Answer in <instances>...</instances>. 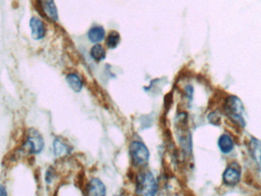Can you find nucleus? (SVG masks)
<instances>
[{
    "instance_id": "a211bd4d",
    "label": "nucleus",
    "mask_w": 261,
    "mask_h": 196,
    "mask_svg": "<svg viewBox=\"0 0 261 196\" xmlns=\"http://www.w3.org/2000/svg\"><path fill=\"white\" fill-rule=\"evenodd\" d=\"M0 196H7V191L5 186L0 183Z\"/></svg>"
},
{
    "instance_id": "423d86ee",
    "label": "nucleus",
    "mask_w": 261,
    "mask_h": 196,
    "mask_svg": "<svg viewBox=\"0 0 261 196\" xmlns=\"http://www.w3.org/2000/svg\"><path fill=\"white\" fill-rule=\"evenodd\" d=\"M29 26L31 28V37L34 40H42L45 37L46 35V28L45 24L39 18H31L29 21Z\"/></svg>"
},
{
    "instance_id": "39448f33",
    "label": "nucleus",
    "mask_w": 261,
    "mask_h": 196,
    "mask_svg": "<svg viewBox=\"0 0 261 196\" xmlns=\"http://www.w3.org/2000/svg\"><path fill=\"white\" fill-rule=\"evenodd\" d=\"M87 196H106V187L101 179L92 178L87 185Z\"/></svg>"
},
{
    "instance_id": "6e6552de",
    "label": "nucleus",
    "mask_w": 261,
    "mask_h": 196,
    "mask_svg": "<svg viewBox=\"0 0 261 196\" xmlns=\"http://www.w3.org/2000/svg\"><path fill=\"white\" fill-rule=\"evenodd\" d=\"M241 179V173L237 168L229 167L223 173V182L229 186H235L239 182Z\"/></svg>"
},
{
    "instance_id": "1a4fd4ad",
    "label": "nucleus",
    "mask_w": 261,
    "mask_h": 196,
    "mask_svg": "<svg viewBox=\"0 0 261 196\" xmlns=\"http://www.w3.org/2000/svg\"><path fill=\"white\" fill-rule=\"evenodd\" d=\"M45 16L51 20L57 22L58 20V13L54 0H42Z\"/></svg>"
},
{
    "instance_id": "0eeeda50",
    "label": "nucleus",
    "mask_w": 261,
    "mask_h": 196,
    "mask_svg": "<svg viewBox=\"0 0 261 196\" xmlns=\"http://www.w3.org/2000/svg\"><path fill=\"white\" fill-rule=\"evenodd\" d=\"M53 150L56 157L62 158L67 156L71 153L72 148L70 145L60 137H57L53 143Z\"/></svg>"
},
{
    "instance_id": "7ed1b4c3",
    "label": "nucleus",
    "mask_w": 261,
    "mask_h": 196,
    "mask_svg": "<svg viewBox=\"0 0 261 196\" xmlns=\"http://www.w3.org/2000/svg\"><path fill=\"white\" fill-rule=\"evenodd\" d=\"M129 153L134 165L138 167H147L150 159V151L147 146L139 140L130 143Z\"/></svg>"
},
{
    "instance_id": "f03ea898",
    "label": "nucleus",
    "mask_w": 261,
    "mask_h": 196,
    "mask_svg": "<svg viewBox=\"0 0 261 196\" xmlns=\"http://www.w3.org/2000/svg\"><path fill=\"white\" fill-rule=\"evenodd\" d=\"M244 111V105L238 96L233 95L228 96L225 102V111L232 122L241 127H244L246 125L245 120L242 117Z\"/></svg>"
},
{
    "instance_id": "20e7f679",
    "label": "nucleus",
    "mask_w": 261,
    "mask_h": 196,
    "mask_svg": "<svg viewBox=\"0 0 261 196\" xmlns=\"http://www.w3.org/2000/svg\"><path fill=\"white\" fill-rule=\"evenodd\" d=\"M45 147V140L37 129H29L24 142L23 150L29 154H39Z\"/></svg>"
},
{
    "instance_id": "9d476101",
    "label": "nucleus",
    "mask_w": 261,
    "mask_h": 196,
    "mask_svg": "<svg viewBox=\"0 0 261 196\" xmlns=\"http://www.w3.org/2000/svg\"><path fill=\"white\" fill-rule=\"evenodd\" d=\"M87 36L90 42L93 43H99L105 39V29L100 25H96L90 28L87 33Z\"/></svg>"
},
{
    "instance_id": "dca6fc26",
    "label": "nucleus",
    "mask_w": 261,
    "mask_h": 196,
    "mask_svg": "<svg viewBox=\"0 0 261 196\" xmlns=\"http://www.w3.org/2000/svg\"><path fill=\"white\" fill-rule=\"evenodd\" d=\"M54 179V170H53V168L50 167L49 169H48V170L46 171V173H45V181H46L47 183L51 184V182H53Z\"/></svg>"
},
{
    "instance_id": "9b49d317",
    "label": "nucleus",
    "mask_w": 261,
    "mask_h": 196,
    "mask_svg": "<svg viewBox=\"0 0 261 196\" xmlns=\"http://www.w3.org/2000/svg\"><path fill=\"white\" fill-rule=\"evenodd\" d=\"M218 146L221 153H224V154H228L233 150V140L227 134H222L218 139Z\"/></svg>"
},
{
    "instance_id": "4468645a",
    "label": "nucleus",
    "mask_w": 261,
    "mask_h": 196,
    "mask_svg": "<svg viewBox=\"0 0 261 196\" xmlns=\"http://www.w3.org/2000/svg\"><path fill=\"white\" fill-rule=\"evenodd\" d=\"M120 40L121 38L119 33L116 31H111L107 36L105 42H106L107 47L109 49H115V48H117L118 45L120 43Z\"/></svg>"
},
{
    "instance_id": "f3484780",
    "label": "nucleus",
    "mask_w": 261,
    "mask_h": 196,
    "mask_svg": "<svg viewBox=\"0 0 261 196\" xmlns=\"http://www.w3.org/2000/svg\"><path fill=\"white\" fill-rule=\"evenodd\" d=\"M185 94H187V97H188L190 102L193 100V87L191 85L187 86L185 88Z\"/></svg>"
},
{
    "instance_id": "6ab92c4d",
    "label": "nucleus",
    "mask_w": 261,
    "mask_h": 196,
    "mask_svg": "<svg viewBox=\"0 0 261 196\" xmlns=\"http://www.w3.org/2000/svg\"><path fill=\"white\" fill-rule=\"evenodd\" d=\"M260 164H261V154H260Z\"/></svg>"
},
{
    "instance_id": "aec40b11",
    "label": "nucleus",
    "mask_w": 261,
    "mask_h": 196,
    "mask_svg": "<svg viewBox=\"0 0 261 196\" xmlns=\"http://www.w3.org/2000/svg\"><path fill=\"white\" fill-rule=\"evenodd\" d=\"M114 196H121V195H114Z\"/></svg>"
},
{
    "instance_id": "ddd939ff",
    "label": "nucleus",
    "mask_w": 261,
    "mask_h": 196,
    "mask_svg": "<svg viewBox=\"0 0 261 196\" xmlns=\"http://www.w3.org/2000/svg\"><path fill=\"white\" fill-rule=\"evenodd\" d=\"M90 55H91L92 58L96 62H100V61H103L106 56V53H105V49L102 45L99 44H96V45H93L92 47L91 51H90Z\"/></svg>"
},
{
    "instance_id": "f8f14e48",
    "label": "nucleus",
    "mask_w": 261,
    "mask_h": 196,
    "mask_svg": "<svg viewBox=\"0 0 261 196\" xmlns=\"http://www.w3.org/2000/svg\"><path fill=\"white\" fill-rule=\"evenodd\" d=\"M66 81L70 88L77 93H80L84 87V84L80 77L74 73L68 74L66 77Z\"/></svg>"
},
{
    "instance_id": "2eb2a0df",
    "label": "nucleus",
    "mask_w": 261,
    "mask_h": 196,
    "mask_svg": "<svg viewBox=\"0 0 261 196\" xmlns=\"http://www.w3.org/2000/svg\"><path fill=\"white\" fill-rule=\"evenodd\" d=\"M221 115L218 114L217 111L215 112L210 113L208 116V120L211 124L215 125V126H218L221 123Z\"/></svg>"
},
{
    "instance_id": "f257e3e1",
    "label": "nucleus",
    "mask_w": 261,
    "mask_h": 196,
    "mask_svg": "<svg viewBox=\"0 0 261 196\" xmlns=\"http://www.w3.org/2000/svg\"><path fill=\"white\" fill-rule=\"evenodd\" d=\"M158 191V181L152 172H142L137 176L135 183L136 196H156Z\"/></svg>"
}]
</instances>
